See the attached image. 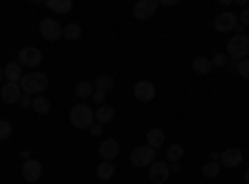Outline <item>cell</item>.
<instances>
[{
  "instance_id": "1",
  "label": "cell",
  "mask_w": 249,
  "mask_h": 184,
  "mask_svg": "<svg viewBox=\"0 0 249 184\" xmlns=\"http://www.w3.org/2000/svg\"><path fill=\"white\" fill-rule=\"evenodd\" d=\"M48 83L50 80L43 75V72H28L23 80H20V90H23V95H40L48 90Z\"/></svg>"
},
{
  "instance_id": "2",
  "label": "cell",
  "mask_w": 249,
  "mask_h": 184,
  "mask_svg": "<svg viewBox=\"0 0 249 184\" xmlns=\"http://www.w3.org/2000/svg\"><path fill=\"white\" fill-rule=\"evenodd\" d=\"M70 122H72V127H77V130H90L95 125V112L85 105V102H80V105H75L70 110Z\"/></svg>"
},
{
  "instance_id": "3",
  "label": "cell",
  "mask_w": 249,
  "mask_h": 184,
  "mask_svg": "<svg viewBox=\"0 0 249 184\" xmlns=\"http://www.w3.org/2000/svg\"><path fill=\"white\" fill-rule=\"evenodd\" d=\"M227 57L237 60V63L247 60V57H249V35H244V33L234 35L230 43H227Z\"/></svg>"
},
{
  "instance_id": "4",
  "label": "cell",
  "mask_w": 249,
  "mask_h": 184,
  "mask_svg": "<svg viewBox=\"0 0 249 184\" xmlns=\"http://www.w3.org/2000/svg\"><path fill=\"white\" fill-rule=\"evenodd\" d=\"M18 63L23 67H37L40 63H43V52H40L37 48H33V45H25L18 52Z\"/></svg>"
},
{
  "instance_id": "5",
  "label": "cell",
  "mask_w": 249,
  "mask_h": 184,
  "mask_svg": "<svg viewBox=\"0 0 249 184\" xmlns=\"http://www.w3.org/2000/svg\"><path fill=\"white\" fill-rule=\"evenodd\" d=\"M130 162L135 167H150L152 162H155V150L147 147V145H142V147H135L132 154H130Z\"/></svg>"
},
{
  "instance_id": "6",
  "label": "cell",
  "mask_w": 249,
  "mask_h": 184,
  "mask_svg": "<svg viewBox=\"0 0 249 184\" xmlns=\"http://www.w3.org/2000/svg\"><path fill=\"white\" fill-rule=\"evenodd\" d=\"M157 8H160L157 0H137L132 8V15H135V20H150V17H155Z\"/></svg>"
},
{
  "instance_id": "7",
  "label": "cell",
  "mask_w": 249,
  "mask_h": 184,
  "mask_svg": "<svg viewBox=\"0 0 249 184\" xmlns=\"http://www.w3.org/2000/svg\"><path fill=\"white\" fill-rule=\"evenodd\" d=\"M40 35L45 40H50V43H55V40L62 37V25L55 17H45V20H40Z\"/></svg>"
},
{
  "instance_id": "8",
  "label": "cell",
  "mask_w": 249,
  "mask_h": 184,
  "mask_svg": "<svg viewBox=\"0 0 249 184\" xmlns=\"http://www.w3.org/2000/svg\"><path fill=\"white\" fill-rule=\"evenodd\" d=\"M170 165L167 162H162V159H155L152 165H150V179L155 182V184H164L170 179Z\"/></svg>"
},
{
  "instance_id": "9",
  "label": "cell",
  "mask_w": 249,
  "mask_h": 184,
  "mask_svg": "<svg viewBox=\"0 0 249 184\" xmlns=\"http://www.w3.org/2000/svg\"><path fill=\"white\" fill-rule=\"evenodd\" d=\"M242 159H244L242 150L230 147V150H224V152L219 154V165H222V167H227V169H234V167H239V165H242Z\"/></svg>"
},
{
  "instance_id": "10",
  "label": "cell",
  "mask_w": 249,
  "mask_h": 184,
  "mask_svg": "<svg viewBox=\"0 0 249 184\" xmlns=\"http://www.w3.org/2000/svg\"><path fill=\"white\" fill-rule=\"evenodd\" d=\"M214 28L219 30V33H230V30H234V28H239V20H237V15L234 13H219L217 17H214Z\"/></svg>"
},
{
  "instance_id": "11",
  "label": "cell",
  "mask_w": 249,
  "mask_h": 184,
  "mask_svg": "<svg viewBox=\"0 0 249 184\" xmlns=\"http://www.w3.org/2000/svg\"><path fill=\"white\" fill-rule=\"evenodd\" d=\"M97 152H100V159H102V162H112V159L120 154V142H117V139H102L100 147H97Z\"/></svg>"
},
{
  "instance_id": "12",
  "label": "cell",
  "mask_w": 249,
  "mask_h": 184,
  "mask_svg": "<svg viewBox=\"0 0 249 184\" xmlns=\"http://www.w3.org/2000/svg\"><path fill=\"white\" fill-rule=\"evenodd\" d=\"M132 92H135V100H140V102H152L157 90H155V85L150 83V80H140Z\"/></svg>"
},
{
  "instance_id": "13",
  "label": "cell",
  "mask_w": 249,
  "mask_h": 184,
  "mask_svg": "<svg viewBox=\"0 0 249 184\" xmlns=\"http://www.w3.org/2000/svg\"><path fill=\"white\" fill-rule=\"evenodd\" d=\"M23 177H25V182H37L40 177H43V162L40 159L23 162Z\"/></svg>"
},
{
  "instance_id": "14",
  "label": "cell",
  "mask_w": 249,
  "mask_h": 184,
  "mask_svg": "<svg viewBox=\"0 0 249 184\" xmlns=\"http://www.w3.org/2000/svg\"><path fill=\"white\" fill-rule=\"evenodd\" d=\"M0 95H3V100L8 102V105H18L20 97H23V90H20L18 83H5L3 90H0Z\"/></svg>"
},
{
  "instance_id": "15",
  "label": "cell",
  "mask_w": 249,
  "mask_h": 184,
  "mask_svg": "<svg viewBox=\"0 0 249 184\" xmlns=\"http://www.w3.org/2000/svg\"><path fill=\"white\" fill-rule=\"evenodd\" d=\"M3 72H5V83H18V85H20V80L25 77V72H23V65H20L18 60L8 63V65L3 67Z\"/></svg>"
},
{
  "instance_id": "16",
  "label": "cell",
  "mask_w": 249,
  "mask_h": 184,
  "mask_svg": "<svg viewBox=\"0 0 249 184\" xmlns=\"http://www.w3.org/2000/svg\"><path fill=\"white\" fill-rule=\"evenodd\" d=\"M112 119H115V107L112 105H100L95 110V122L97 125H110Z\"/></svg>"
},
{
  "instance_id": "17",
  "label": "cell",
  "mask_w": 249,
  "mask_h": 184,
  "mask_svg": "<svg viewBox=\"0 0 249 184\" xmlns=\"http://www.w3.org/2000/svg\"><path fill=\"white\" fill-rule=\"evenodd\" d=\"M164 130H160V127H152L150 132H147V147H152V150H160V147H164Z\"/></svg>"
},
{
  "instance_id": "18",
  "label": "cell",
  "mask_w": 249,
  "mask_h": 184,
  "mask_svg": "<svg viewBox=\"0 0 249 184\" xmlns=\"http://www.w3.org/2000/svg\"><path fill=\"white\" fill-rule=\"evenodd\" d=\"M164 157L170 159V165H179V159L184 157V147L182 145H167L164 147Z\"/></svg>"
},
{
  "instance_id": "19",
  "label": "cell",
  "mask_w": 249,
  "mask_h": 184,
  "mask_svg": "<svg viewBox=\"0 0 249 184\" xmlns=\"http://www.w3.org/2000/svg\"><path fill=\"white\" fill-rule=\"evenodd\" d=\"M92 92H95L92 83H85V80H82V83L75 85V97L77 100H92Z\"/></svg>"
},
{
  "instance_id": "20",
  "label": "cell",
  "mask_w": 249,
  "mask_h": 184,
  "mask_svg": "<svg viewBox=\"0 0 249 184\" xmlns=\"http://www.w3.org/2000/svg\"><path fill=\"white\" fill-rule=\"evenodd\" d=\"M219 172H222V165L217 159H210V162H204V167H202V174L207 177V179H217L219 177Z\"/></svg>"
},
{
  "instance_id": "21",
  "label": "cell",
  "mask_w": 249,
  "mask_h": 184,
  "mask_svg": "<svg viewBox=\"0 0 249 184\" xmlns=\"http://www.w3.org/2000/svg\"><path fill=\"white\" fill-rule=\"evenodd\" d=\"M45 5L53 13H70L72 10V0H48Z\"/></svg>"
},
{
  "instance_id": "22",
  "label": "cell",
  "mask_w": 249,
  "mask_h": 184,
  "mask_svg": "<svg viewBox=\"0 0 249 184\" xmlns=\"http://www.w3.org/2000/svg\"><path fill=\"white\" fill-rule=\"evenodd\" d=\"M95 90H100V92H112L115 90V80L110 77V75H100L97 80H95Z\"/></svg>"
},
{
  "instance_id": "23",
  "label": "cell",
  "mask_w": 249,
  "mask_h": 184,
  "mask_svg": "<svg viewBox=\"0 0 249 184\" xmlns=\"http://www.w3.org/2000/svg\"><path fill=\"white\" fill-rule=\"evenodd\" d=\"M62 37L65 40H80L82 37V25L80 23H68L62 28Z\"/></svg>"
},
{
  "instance_id": "24",
  "label": "cell",
  "mask_w": 249,
  "mask_h": 184,
  "mask_svg": "<svg viewBox=\"0 0 249 184\" xmlns=\"http://www.w3.org/2000/svg\"><path fill=\"white\" fill-rule=\"evenodd\" d=\"M192 70H195L197 75L212 72V60H207V57H195V60H192Z\"/></svg>"
},
{
  "instance_id": "25",
  "label": "cell",
  "mask_w": 249,
  "mask_h": 184,
  "mask_svg": "<svg viewBox=\"0 0 249 184\" xmlns=\"http://www.w3.org/2000/svg\"><path fill=\"white\" fill-rule=\"evenodd\" d=\"M33 110L37 115H48L53 110V105H50V100H45L43 95H37V97H33Z\"/></svg>"
},
{
  "instance_id": "26",
  "label": "cell",
  "mask_w": 249,
  "mask_h": 184,
  "mask_svg": "<svg viewBox=\"0 0 249 184\" xmlns=\"http://www.w3.org/2000/svg\"><path fill=\"white\" fill-rule=\"evenodd\" d=\"M115 177V165L112 162H100L97 165V179H112Z\"/></svg>"
},
{
  "instance_id": "27",
  "label": "cell",
  "mask_w": 249,
  "mask_h": 184,
  "mask_svg": "<svg viewBox=\"0 0 249 184\" xmlns=\"http://www.w3.org/2000/svg\"><path fill=\"white\" fill-rule=\"evenodd\" d=\"M10 134H13V127H10V122H8V119H0V142L10 139Z\"/></svg>"
},
{
  "instance_id": "28",
  "label": "cell",
  "mask_w": 249,
  "mask_h": 184,
  "mask_svg": "<svg viewBox=\"0 0 249 184\" xmlns=\"http://www.w3.org/2000/svg\"><path fill=\"white\" fill-rule=\"evenodd\" d=\"M237 72H239L244 80H249V57L242 60V63H237Z\"/></svg>"
},
{
  "instance_id": "29",
  "label": "cell",
  "mask_w": 249,
  "mask_h": 184,
  "mask_svg": "<svg viewBox=\"0 0 249 184\" xmlns=\"http://www.w3.org/2000/svg\"><path fill=\"white\" fill-rule=\"evenodd\" d=\"M224 65H227V55L224 52H217L212 57V67H224Z\"/></svg>"
},
{
  "instance_id": "30",
  "label": "cell",
  "mask_w": 249,
  "mask_h": 184,
  "mask_svg": "<svg viewBox=\"0 0 249 184\" xmlns=\"http://www.w3.org/2000/svg\"><path fill=\"white\" fill-rule=\"evenodd\" d=\"M237 20H239V25H249V8H244V10L237 15Z\"/></svg>"
},
{
  "instance_id": "31",
  "label": "cell",
  "mask_w": 249,
  "mask_h": 184,
  "mask_svg": "<svg viewBox=\"0 0 249 184\" xmlns=\"http://www.w3.org/2000/svg\"><path fill=\"white\" fill-rule=\"evenodd\" d=\"M18 105L23 107V110H25V107H33V97H30V95H23V97H20V102H18Z\"/></svg>"
},
{
  "instance_id": "32",
  "label": "cell",
  "mask_w": 249,
  "mask_h": 184,
  "mask_svg": "<svg viewBox=\"0 0 249 184\" xmlns=\"http://www.w3.org/2000/svg\"><path fill=\"white\" fill-rule=\"evenodd\" d=\"M92 100L97 102V105H105V92H100V90H95V92H92Z\"/></svg>"
},
{
  "instance_id": "33",
  "label": "cell",
  "mask_w": 249,
  "mask_h": 184,
  "mask_svg": "<svg viewBox=\"0 0 249 184\" xmlns=\"http://www.w3.org/2000/svg\"><path fill=\"white\" fill-rule=\"evenodd\" d=\"M90 134L92 137H102V125H97V122H95V125L90 127Z\"/></svg>"
},
{
  "instance_id": "34",
  "label": "cell",
  "mask_w": 249,
  "mask_h": 184,
  "mask_svg": "<svg viewBox=\"0 0 249 184\" xmlns=\"http://www.w3.org/2000/svg\"><path fill=\"white\" fill-rule=\"evenodd\" d=\"M20 159H23V162H28V159H30V152H28V150H25V152H20Z\"/></svg>"
},
{
  "instance_id": "35",
  "label": "cell",
  "mask_w": 249,
  "mask_h": 184,
  "mask_svg": "<svg viewBox=\"0 0 249 184\" xmlns=\"http://www.w3.org/2000/svg\"><path fill=\"white\" fill-rule=\"evenodd\" d=\"M3 80H5V72H3V67H0V83H3Z\"/></svg>"
},
{
  "instance_id": "36",
  "label": "cell",
  "mask_w": 249,
  "mask_h": 184,
  "mask_svg": "<svg viewBox=\"0 0 249 184\" xmlns=\"http://www.w3.org/2000/svg\"><path fill=\"white\" fill-rule=\"evenodd\" d=\"M244 182H247V184H249V169H247V172H244Z\"/></svg>"
}]
</instances>
